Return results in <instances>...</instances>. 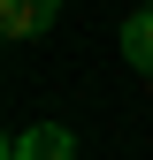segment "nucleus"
<instances>
[{
  "mask_svg": "<svg viewBox=\"0 0 153 160\" xmlns=\"http://www.w3.org/2000/svg\"><path fill=\"white\" fill-rule=\"evenodd\" d=\"M8 160H76V137L61 122H38V130H15L8 137Z\"/></svg>",
  "mask_w": 153,
  "mask_h": 160,
  "instance_id": "f257e3e1",
  "label": "nucleus"
},
{
  "mask_svg": "<svg viewBox=\"0 0 153 160\" xmlns=\"http://www.w3.org/2000/svg\"><path fill=\"white\" fill-rule=\"evenodd\" d=\"M54 15H61V0H0V31L8 38H38Z\"/></svg>",
  "mask_w": 153,
  "mask_h": 160,
  "instance_id": "f03ea898",
  "label": "nucleus"
},
{
  "mask_svg": "<svg viewBox=\"0 0 153 160\" xmlns=\"http://www.w3.org/2000/svg\"><path fill=\"white\" fill-rule=\"evenodd\" d=\"M123 61H130V69H153V8H138V15L123 23Z\"/></svg>",
  "mask_w": 153,
  "mask_h": 160,
  "instance_id": "7ed1b4c3",
  "label": "nucleus"
},
{
  "mask_svg": "<svg viewBox=\"0 0 153 160\" xmlns=\"http://www.w3.org/2000/svg\"><path fill=\"white\" fill-rule=\"evenodd\" d=\"M145 8H153V0H145Z\"/></svg>",
  "mask_w": 153,
  "mask_h": 160,
  "instance_id": "20e7f679",
  "label": "nucleus"
}]
</instances>
